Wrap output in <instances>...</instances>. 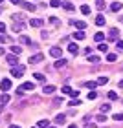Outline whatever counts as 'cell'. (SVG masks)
<instances>
[{"instance_id": "6da1fadb", "label": "cell", "mask_w": 123, "mask_h": 128, "mask_svg": "<svg viewBox=\"0 0 123 128\" xmlns=\"http://www.w3.org/2000/svg\"><path fill=\"white\" fill-rule=\"evenodd\" d=\"M11 75H13L15 79H20L22 75H24V66H22V64H19V66H13V68H11Z\"/></svg>"}, {"instance_id": "7a4b0ae2", "label": "cell", "mask_w": 123, "mask_h": 128, "mask_svg": "<svg viewBox=\"0 0 123 128\" xmlns=\"http://www.w3.org/2000/svg\"><path fill=\"white\" fill-rule=\"evenodd\" d=\"M61 92H63V94H66V95H70V97H74V99H77V95H79V90H72L70 86H63Z\"/></svg>"}, {"instance_id": "3957f363", "label": "cell", "mask_w": 123, "mask_h": 128, "mask_svg": "<svg viewBox=\"0 0 123 128\" xmlns=\"http://www.w3.org/2000/svg\"><path fill=\"white\" fill-rule=\"evenodd\" d=\"M44 60V55L42 53H35V55H30V59H28V62L30 64H39Z\"/></svg>"}, {"instance_id": "277c9868", "label": "cell", "mask_w": 123, "mask_h": 128, "mask_svg": "<svg viewBox=\"0 0 123 128\" xmlns=\"http://www.w3.org/2000/svg\"><path fill=\"white\" fill-rule=\"evenodd\" d=\"M50 55L55 57V59H63V50L59 48V46H53V48L50 50Z\"/></svg>"}, {"instance_id": "5b68a950", "label": "cell", "mask_w": 123, "mask_h": 128, "mask_svg": "<svg viewBox=\"0 0 123 128\" xmlns=\"http://www.w3.org/2000/svg\"><path fill=\"white\" fill-rule=\"evenodd\" d=\"M0 90H2L4 94H6L8 90H11V80H9V79H2V80H0Z\"/></svg>"}, {"instance_id": "8992f818", "label": "cell", "mask_w": 123, "mask_h": 128, "mask_svg": "<svg viewBox=\"0 0 123 128\" xmlns=\"http://www.w3.org/2000/svg\"><path fill=\"white\" fill-rule=\"evenodd\" d=\"M30 90H35V84L31 82V80H30V82H24V84L20 86V88H19V94H22V92H30Z\"/></svg>"}, {"instance_id": "52a82bcc", "label": "cell", "mask_w": 123, "mask_h": 128, "mask_svg": "<svg viewBox=\"0 0 123 128\" xmlns=\"http://www.w3.org/2000/svg\"><path fill=\"white\" fill-rule=\"evenodd\" d=\"M17 57H19V55H15V53H11V55L6 57V60L11 64V68H13V66H19V59H17Z\"/></svg>"}, {"instance_id": "ba28073f", "label": "cell", "mask_w": 123, "mask_h": 128, "mask_svg": "<svg viewBox=\"0 0 123 128\" xmlns=\"http://www.w3.org/2000/svg\"><path fill=\"white\" fill-rule=\"evenodd\" d=\"M55 86H51V84H44V88H42V94H46V95H53L55 94Z\"/></svg>"}, {"instance_id": "9c48e42d", "label": "cell", "mask_w": 123, "mask_h": 128, "mask_svg": "<svg viewBox=\"0 0 123 128\" xmlns=\"http://www.w3.org/2000/svg\"><path fill=\"white\" fill-rule=\"evenodd\" d=\"M42 24H44L42 18H31V20H30V26H31V28H40Z\"/></svg>"}, {"instance_id": "30bf717a", "label": "cell", "mask_w": 123, "mask_h": 128, "mask_svg": "<svg viewBox=\"0 0 123 128\" xmlns=\"http://www.w3.org/2000/svg\"><path fill=\"white\" fill-rule=\"evenodd\" d=\"M68 51H70L72 55H77V53H79V48H77V44H75V42L68 44Z\"/></svg>"}, {"instance_id": "8fae6325", "label": "cell", "mask_w": 123, "mask_h": 128, "mask_svg": "<svg viewBox=\"0 0 123 128\" xmlns=\"http://www.w3.org/2000/svg\"><path fill=\"white\" fill-rule=\"evenodd\" d=\"M105 24H107V18H105L103 15H97V16H96V26L101 28V26H105Z\"/></svg>"}, {"instance_id": "7c38bea8", "label": "cell", "mask_w": 123, "mask_h": 128, "mask_svg": "<svg viewBox=\"0 0 123 128\" xmlns=\"http://www.w3.org/2000/svg\"><path fill=\"white\" fill-rule=\"evenodd\" d=\"M20 6H22V8H24L26 11H31V13L35 11V6H33L31 2H20Z\"/></svg>"}, {"instance_id": "4fadbf2b", "label": "cell", "mask_w": 123, "mask_h": 128, "mask_svg": "<svg viewBox=\"0 0 123 128\" xmlns=\"http://www.w3.org/2000/svg\"><path fill=\"white\" fill-rule=\"evenodd\" d=\"M55 123H57V124H64V123H66V115H64V114L55 115Z\"/></svg>"}, {"instance_id": "5bb4252c", "label": "cell", "mask_w": 123, "mask_h": 128, "mask_svg": "<svg viewBox=\"0 0 123 128\" xmlns=\"http://www.w3.org/2000/svg\"><path fill=\"white\" fill-rule=\"evenodd\" d=\"M72 24H75L77 30H85L86 28V22H83V20H72Z\"/></svg>"}, {"instance_id": "9a60e30c", "label": "cell", "mask_w": 123, "mask_h": 128, "mask_svg": "<svg viewBox=\"0 0 123 128\" xmlns=\"http://www.w3.org/2000/svg\"><path fill=\"white\" fill-rule=\"evenodd\" d=\"M63 8L66 9V11H74V9H75V6H74L72 2H66V0H63Z\"/></svg>"}, {"instance_id": "2e32d148", "label": "cell", "mask_w": 123, "mask_h": 128, "mask_svg": "<svg viewBox=\"0 0 123 128\" xmlns=\"http://www.w3.org/2000/svg\"><path fill=\"white\" fill-rule=\"evenodd\" d=\"M118 35H119V31L116 30V28H112V30H108V38H118Z\"/></svg>"}, {"instance_id": "e0dca14e", "label": "cell", "mask_w": 123, "mask_h": 128, "mask_svg": "<svg viewBox=\"0 0 123 128\" xmlns=\"http://www.w3.org/2000/svg\"><path fill=\"white\" fill-rule=\"evenodd\" d=\"M37 128H50V121L48 119H40L39 124H37Z\"/></svg>"}, {"instance_id": "ac0fdd59", "label": "cell", "mask_w": 123, "mask_h": 128, "mask_svg": "<svg viewBox=\"0 0 123 128\" xmlns=\"http://www.w3.org/2000/svg\"><path fill=\"white\" fill-rule=\"evenodd\" d=\"M121 8H123L121 2H112V6H110V9H112V11H119Z\"/></svg>"}, {"instance_id": "d6986e66", "label": "cell", "mask_w": 123, "mask_h": 128, "mask_svg": "<svg viewBox=\"0 0 123 128\" xmlns=\"http://www.w3.org/2000/svg\"><path fill=\"white\" fill-rule=\"evenodd\" d=\"M64 66H66V60H64V59H57V62H55V68L59 70V68H64Z\"/></svg>"}, {"instance_id": "ffe728a7", "label": "cell", "mask_w": 123, "mask_h": 128, "mask_svg": "<svg viewBox=\"0 0 123 128\" xmlns=\"http://www.w3.org/2000/svg\"><path fill=\"white\" fill-rule=\"evenodd\" d=\"M11 51H13L15 55H20V53H22V48H20V46H17V44H15V46H11Z\"/></svg>"}, {"instance_id": "44dd1931", "label": "cell", "mask_w": 123, "mask_h": 128, "mask_svg": "<svg viewBox=\"0 0 123 128\" xmlns=\"http://www.w3.org/2000/svg\"><path fill=\"white\" fill-rule=\"evenodd\" d=\"M74 38H75V40H83V38H85V33H83V31H75V33H74Z\"/></svg>"}, {"instance_id": "7402d4cb", "label": "cell", "mask_w": 123, "mask_h": 128, "mask_svg": "<svg viewBox=\"0 0 123 128\" xmlns=\"http://www.w3.org/2000/svg\"><path fill=\"white\" fill-rule=\"evenodd\" d=\"M0 102H2V104H8V102H9V95H8V94H2V95H0Z\"/></svg>"}, {"instance_id": "603a6c76", "label": "cell", "mask_w": 123, "mask_h": 128, "mask_svg": "<svg viewBox=\"0 0 123 128\" xmlns=\"http://www.w3.org/2000/svg\"><path fill=\"white\" fill-rule=\"evenodd\" d=\"M85 86H86L88 90H92V92H94V88L97 86V82H94V80H88V82H85Z\"/></svg>"}, {"instance_id": "cb8c5ba5", "label": "cell", "mask_w": 123, "mask_h": 128, "mask_svg": "<svg viewBox=\"0 0 123 128\" xmlns=\"http://www.w3.org/2000/svg\"><path fill=\"white\" fill-rule=\"evenodd\" d=\"M81 13H83V15H90V6H81Z\"/></svg>"}, {"instance_id": "d4e9b609", "label": "cell", "mask_w": 123, "mask_h": 128, "mask_svg": "<svg viewBox=\"0 0 123 128\" xmlns=\"http://www.w3.org/2000/svg\"><path fill=\"white\" fill-rule=\"evenodd\" d=\"M88 60L92 62V64H97L99 60H101V59H99V57L97 55H88Z\"/></svg>"}, {"instance_id": "484cf974", "label": "cell", "mask_w": 123, "mask_h": 128, "mask_svg": "<svg viewBox=\"0 0 123 128\" xmlns=\"http://www.w3.org/2000/svg\"><path fill=\"white\" fill-rule=\"evenodd\" d=\"M97 50H99V51H105V53H107V51H108V46H107V42H101V44L97 46Z\"/></svg>"}, {"instance_id": "4316f807", "label": "cell", "mask_w": 123, "mask_h": 128, "mask_svg": "<svg viewBox=\"0 0 123 128\" xmlns=\"http://www.w3.org/2000/svg\"><path fill=\"white\" fill-rule=\"evenodd\" d=\"M116 60H118V57H116L114 53H108L107 55V62H116Z\"/></svg>"}, {"instance_id": "83f0119b", "label": "cell", "mask_w": 123, "mask_h": 128, "mask_svg": "<svg viewBox=\"0 0 123 128\" xmlns=\"http://www.w3.org/2000/svg\"><path fill=\"white\" fill-rule=\"evenodd\" d=\"M94 38H96V42H101V40L105 38V35H103L101 31H99V33H96V35H94Z\"/></svg>"}, {"instance_id": "f1b7e54d", "label": "cell", "mask_w": 123, "mask_h": 128, "mask_svg": "<svg viewBox=\"0 0 123 128\" xmlns=\"http://www.w3.org/2000/svg\"><path fill=\"white\" fill-rule=\"evenodd\" d=\"M20 42H22V44H31V38L26 37V35H22V37H20Z\"/></svg>"}, {"instance_id": "f546056e", "label": "cell", "mask_w": 123, "mask_h": 128, "mask_svg": "<svg viewBox=\"0 0 123 128\" xmlns=\"http://www.w3.org/2000/svg\"><path fill=\"white\" fill-rule=\"evenodd\" d=\"M50 6H51V8H59V6H63V2H61V0H51Z\"/></svg>"}, {"instance_id": "4dcf8cb0", "label": "cell", "mask_w": 123, "mask_h": 128, "mask_svg": "<svg viewBox=\"0 0 123 128\" xmlns=\"http://www.w3.org/2000/svg\"><path fill=\"white\" fill-rule=\"evenodd\" d=\"M96 121H97V123H105V121H107V115H105V114L97 115V117H96Z\"/></svg>"}, {"instance_id": "1f68e13d", "label": "cell", "mask_w": 123, "mask_h": 128, "mask_svg": "<svg viewBox=\"0 0 123 128\" xmlns=\"http://www.w3.org/2000/svg\"><path fill=\"white\" fill-rule=\"evenodd\" d=\"M110 112V104H101V114H107Z\"/></svg>"}, {"instance_id": "d6a6232c", "label": "cell", "mask_w": 123, "mask_h": 128, "mask_svg": "<svg viewBox=\"0 0 123 128\" xmlns=\"http://www.w3.org/2000/svg\"><path fill=\"white\" fill-rule=\"evenodd\" d=\"M96 8L97 9H103L105 8V0H96Z\"/></svg>"}, {"instance_id": "836d02e7", "label": "cell", "mask_w": 123, "mask_h": 128, "mask_svg": "<svg viewBox=\"0 0 123 128\" xmlns=\"http://www.w3.org/2000/svg\"><path fill=\"white\" fill-rule=\"evenodd\" d=\"M108 99L110 101H116V99H118V94H116V92H108Z\"/></svg>"}, {"instance_id": "e575fe53", "label": "cell", "mask_w": 123, "mask_h": 128, "mask_svg": "<svg viewBox=\"0 0 123 128\" xmlns=\"http://www.w3.org/2000/svg\"><path fill=\"white\" fill-rule=\"evenodd\" d=\"M108 82V77H99L97 79V84H107Z\"/></svg>"}, {"instance_id": "d590c367", "label": "cell", "mask_w": 123, "mask_h": 128, "mask_svg": "<svg viewBox=\"0 0 123 128\" xmlns=\"http://www.w3.org/2000/svg\"><path fill=\"white\" fill-rule=\"evenodd\" d=\"M68 104H70V106H79V104H81V101H79V99H74V101H70Z\"/></svg>"}, {"instance_id": "8d00e7d4", "label": "cell", "mask_w": 123, "mask_h": 128, "mask_svg": "<svg viewBox=\"0 0 123 128\" xmlns=\"http://www.w3.org/2000/svg\"><path fill=\"white\" fill-rule=\"evenodd\" d=\"M13 30H15V31H22V30H24V24H20V22H19V24H15Z\"/></svg>"}, {"instance_id": "74e56055", "label": "cell", "mask_w": 123, "mask_h": 128, "mask_svg": "<svg viewBox=\"0 0 123 128\" xmlns=\"http://www.w3.org/2000/svg\"><path fill=\"white\" fill-rule=\"evenodd\" d=\"M33 77L37 79V80H44V75L42 73H33Z\"/></svg>"}, {"instance_id": "f35d334b", "label": "cell", "mask_w": 123, "mask_h": 128, "mask_svg": "<svg viewBox=\"0 0 123 128\" xmlns=\"http://www.w3.org/2000/svg\"><path fill=\"white\" fill-rule=\"evenodd\" d=\"M112 119H116V121H123V114H114Z\"/></svg>"}, {"instance_id": "ab89813d", "label": "cell", "mask_w": 123, "mask_h": 128, "mask_svg": "<svg viewBox=\"0 0 123 128\" xmlns=\"http://www.w3.org/2000/svg\"><path fill=\"white\" fill-rule=\"evenodd\" d=\"M8 40H9L8 35H0V42H8Z\"/></svg>"}, {"instance_id": "60d3db41", "label": "cell", "mask_w": 123, "mask_h": 128, "mask_svg": "<svg viewBox=\"0 0 123 128\" xmlns=\"http://www.w3.org/2000/svg\"><path fill=\"white\" fill-rule=\"evenodd\" d=\"M96 97H97L96 92H88V101H90V99H96Z\"/></svg>"}, {"instance_id": "b9f144b4", "label": "cell", "mask_w": 123, "mask_h": 128, "mask_svg": "<svg viewBox=\"0 0 123 128\" xmlns=\"http://www.w3.org/2000/svg\"><path fill=\"white\" fill-rule=\"evenodd\" d=\"M116 46H118V50L123 51V40H118V42H116Z\"/></svg>"}, {"instance_id": "7bdbcfd3", "label": "cell", "mask_w": 123, "mask_h": 128, "mask_svg": "<svg viewBox=\"0 0 123 128\" xmlns=\"http://www.w3.org/2000/svg\"><path fill=\"white\" fill-rule=\"evenodd\" d=\"M6 31V24H4V22H0V33H4Z\"/></svg>"}, {"instance_id": "ee69618b", "label": "cell", "mask_w": 123, "mask_h": 128, "mask_svg": "<svg viewBox=\"0 0 123 128\" xmlns=\"http://www.w3.org/2000/svg\"><path fill=\"white\" fill-rule=\"evenodd\" d=\"M53 102H55V104H59V102H63V97H55V99H53Z\"/></svg>"}, {"instance_id": "f6af8a7d", "label": "cell", "mask_w": 123, "mask_h": 128, "mask_svg": "<svg viewBox=\"0 0 123 128\" xmlns=\"http://www.w3.org/2000/svg\"><path fill=\"white\" fill-rule=\"evenodd\" d=\"M118 86H119V90H123V79L119 80V84H118Z\"/></svg>"}, {"instance_id": "bcb514c9", "label": "cell", "mask_w": 123, "mask_h": 128, "mask_svg": "<svg viewBox=\"0 0 123 128\" xmlns=\"http://www.w3.org/2000/svg\"><path fill=\"white\" fill-rule=\"evenodd\" d=\"M22 0H11V4H20Z\"/></svg>"}, {"instance_id": "7dc6e473", "label": "cell", "mask_w": 123, "mask_h": 128, "mask_svg": "<svg viewBox=\"0 0 123 128\" xmlns=\"http://www.w3.org/2000/svg\"><path fill=\"white\" fill-rule=\"evenodd\" d=\"M68 128H77V124H68Z\"/></svg>"}, {"instance_id": "c3c4849f", "label": "cell", "mask_w": 123, "mask_h": 128, "mask_svg": "<svg viewBox=\"0 0 123 128\" xmlns=\"http://www.w3.org/2000/svg\"><path fill=\"white\" fill-rule=\"evenodd\" d=\"M9 128H20V126H19V124H11Z\"/></svg>"}, {"instance_id": "681fc988", "label": "cell", "mask_w": 123, "mask_h": 128, "mask_svg": "<svg viewBox=\"0 0 123 128\" xmlns=\"http://www.w3.org/2000/svg\"><path fill=\"white\" fill-rule=\"evenodd\" d=\"M6 53V51H4V48H0V55H4Z\"/></svg>"}, {"instance_id": "f907efd6", "label": "cell", "mask_w": 123, "mask_h": 128, "mask_svg": "<svg viewBox=\"0 0 123 128\" xmlns=\"http://www.w3.org/2000/svg\"><path fill=\"white\" fill-rule=\"evenodd\" d=\"M2 110H4V104H0V112H2Z\"/></svg>"}, {"instance_id": "816d5d0a", "label": "cell", "mask_w": 123, "mask_h": 128, "mask_svg": "<svg viewBox=\"0 0 123 128\" xmlns=\"http://www.w3.org/2000/svg\"><path fill=\"white\" fill-rule=\"evenodd\" d=\"M119 22H123V16H119Z\"/></svg>"}, {"instance_id": "f5cc1de1", "label": "cell", "mask_w": 123, "mask_h": 128, "mask_svg": "<svg viewBox=\"0 0 123 128\" xmlns=\"http://www.w3.org/2000/svg\"><path fill=\"white\" fill-rule=\"evenodd\" d=\"M50 128H55V126H50Z\"/></svg>"}, {"instance_id": "db71d44e", "label": "cell", "mask_w": 123, "mask_h": 128, "mask_svg": "<svg viewBox=\"0 0 123 128\" xmlns=\"http://www.w3.org/2000/svg\"><path fill=\"white\" fill-rule=\"evenodd\" d=\"M0 2H4V0H0Z\"/></svg>"}]
</instances>
